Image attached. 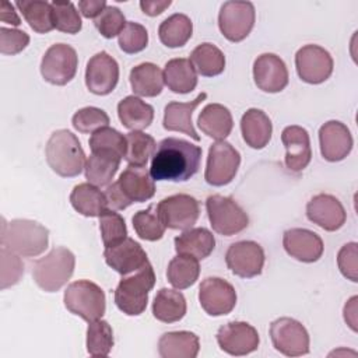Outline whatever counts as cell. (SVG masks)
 <instances>
[{"label":"cell","mask_w":358,"mask_h":358,"mask_svg":"<svg viewBox=\"0 0 358 358\" xmlns=\"http://www.w3.org/2000/svg\"><path fill=\"white\" fill-rule=\"evenodd\" d=\"M200 159L199 145L183 138L166 137L155 147L150 173L154 180L186 182L199 171Z\"/></svg>","instance_id":"6da1fadb"},{"label":"cell","mask_w":358,"mask_h":358,"mask_svg":"<svg viewBox=\"0 0 358 358\" xmlns=\"http://www.w3.org/2000/svg\"><path fill=\"white\" fill-rule=\"evenodd\" d=\"M108 207L119 211L133 203H144L155 194V182L147 166L129 165L103 192Z\"/></svg>","instance_id":"7a4b0ae2"},{"label":"cell","mask_w":358,"mask_h":358,"mask_svg":"<svg viewBox=\"0 0 358 358\" xmlns=\"http://www.w3.org/2000/svg\"><path fill=\"white\" fill-rule=\"evenodd\" d=\"M0 242L3 248L18 256L35 257L46 250L49 231L42 224L32 220L17 218L6 222L3 218Z\"/></svg>","instance_id":"3957f363"},{"label":"cell","mask_w":358,"mask_h":358,"mask_svg":"<svg viewBox=\"0 0 358 358\" xmlns=\"http://www.w3.org/2000/svg\"><path fill=\"white\" fill-rule=\"evenodd\" d=\"M45 152L52 171L63 178L80 175L87 162L77 136L67 129H60L52 133L46 143Z\"/></svg>","instance_id":"277c9868"},{"label":"cell","mask_w":358,"mask_h":358,"mask_svg":"<svg viewBox=\"0 0 358 358\" xmlns=\"http://www.w3.org/2000/svg\"><path fill=\"white\" fill-rule=\"evenodd\" d=\"M155 285V273L148 262L130 275H123L115 289V303L129 316L141 315L148 302V294Z\"/></svg>","instance_id":"5b68a950"},{"label":"cell","mask_w":358,"mask_h":358,"mask_svg":"<svg viewBox=\"0 0 358 358\" xmlns=\"http://www.w3.org/2000/svg\"><path fill=\"white\" fill-rule=\"evenodd\" d=\"M74 266L76 257L73 252L67 248L57 246L35 262L32 277L41 289L56 292L70 280L74 273Z\"/></svg>","instance_id":"8992f818"},{"label":"cell","mask_w":358,"mask_h":358,"mask_svg":"<svg viewBox=\"0 0 358 358\" xmlns=\"http://www.w3.org/2000/svg\"><path fill=\"white\" fill-rule=\"evenodd\" d=\"M64 306L73 313L91 323L103 316L106 309L105 292L102 288L88 280L71 282L64 291Z\"/></svg>","instance_id":"52a82bcc"},{"label":"cell","mask_w":358,"mask_h":358,"mask_svg":"<svg viewBox=\"0 0 358 358\" xmlns=\"http://www.w3.org/2000/svg\"><path fill=\"white\" fill-rule=\"evenodd\" d=\"M206 210L213 229L220 235L232 236L249 225L246 211L229 196H208Z\"/></svg>","instance_id":"ba28073f"},{"label":"cell","mask_w":358,"mask_h":358,"mask_svg":"<svg viewBox=\"0 0 358 358\" xmlns=\"http://www.w3.org/2000/svg\"><path fill=\"white\" fill-rule=\"evenodd\" d=\"M239 165V151L225 140L215 141L208 148L204 179L211 186H225L232 182Z\"/></svg>","instance_id":"9c48e42d"},{"label":"cell","mask_w":358,"mask_h":358,"mask_svg":"<svg viewBox=\"0 0 358 358\" xmlns=\"http://www.w3.org/2000/svg\"><path fill=\"white\" fill-rule=\"evenodd\" d=\"M78 66V56L74 48L66 43L52 45L41 62V74L45 81L53 85H66L70 83Z\"/></svg>","instance_id":"30bf717a"},{"label":"cell","mask_w":358,"mask_h":358,"mask_svg":"<svg viewBox=\"0 0 358 358\" xmlns=\"http://www.w3.org/2000/svg\"><path fill=\"white\" fill-rule=\"evenodd\" d=\"M274 348L287 357H301L309 352V334L305 326L292 317H278L270 324Z\"/></svg>","instance_id":"8fae6325"},{"label":"cell","mask_w":358,"mask_h":358,"mask_svg":"<svg viewBox=\"0 0 358 358\" xmlns=\"http://www.w3.org/2000/svg\"><path fill=\"white\" fill-rule=\"evenodd\" d=\"M157 213L166 228L186 231L196 224L200 206L193 196L179 193L162 199L157 204Z\"/></svg>","instance_id":"7c38bea8"},{"label":"cell","mask_w":358,"mask_h":358,"mask_svg":"<svg viewBox=\"0 0 358 358\" xmlns=\"http://www.w3.org/2000/svg\"><path fill=\"white\" fill-rule=\"evenodd\" d=\"M255 18V6L250 1H225L218 14V27L228 41L241 42L250 34Z\"/></svg>","instance_id":"4fadbf2b"},{"label":"cell","mask_w":358,"mask_h":358,"mask_svg":"<svg viewBox=\"0 0 358 358\" xmlns=\"http://www.w3.org/2000/svg\"><path fill=\"white\" fill-rule=\"evenodd\" d=\"M295 67L299 78L308 84H320L333 73L330 53L319 45H305L295 55Z\"/></svg>","instance_id":"5bb4252c"},{"label":"cell","mask_w":358,"mask_h":358,"mask_svg":"<svg viewBox=\"0 0 358 358\" xmlns=\"http://www.w3.org/2000/svg\"><path fill=\"white\" fill-rule=\"evenodd\" d=\"M264 259L263 248L253 241L235 242L225 253L228 268L242 278H252L262 274Z\"/></svg>","instance_id":"9a60e30c"},{"label":"cell","mask_w":358,"mask_h":358,"mask_svg":"<svg viewBox=\"0 0 358 358\" xmlns=\"http://www.w3.org/2000/svg\"><path fill=\"white\" fill-rule=\"evenodd\" d=\"M199 301L210 316L228 315L236 305V291L227 280L207 277L199 287Z\"/></svg>","instance_id":"2e32d148"},{"label":"cell","mask_w":358,"mask_h":358,"mask_svg":"<svg viewBox=\"0 0 358 358\" xmlns=\"http://www.w3.org/2000/svg\"><path fill=\"white\" fill-rule=\"evenodd\" d=\"M217 343L229 355H248L257 350L260 337L257 330L246 322H228L217 331Z\"/></svg>","instance_id":"e0dca14e"},{"label":"cell","mask_w":358,"mask_h":358,"mask_svg":"<svg viewBox=\"0 0 358 358\" xmlns=\"http://www.w3.org/2000/svg\"><path fill=\"white\" fill-rule=\"evenodd\" d=\"M119 81V64L106 52L94 55L85 67V85L95 95L110 94Z\"/></svg>","instance_id":"ac0fdd59"},{"label":"cell","mask_w":358,"mask_h":358,"mask_svg":"<svg viewBox=\"0 0 358 358\" xmlns=\"http://www.w3.org/2000/svg\"><path fill=\"white\" fill-rule=\"evenodd\" d=\"M306 217L322 229L333 232L345 224L347 213L337 197L327 193H319L308 201Z\"/></svg>","instance_id":"d6986e66"},{"label":"cell","mask_w":358,"mask_h":358,"mask_svg":"<svg viewBox=\"0 0 358 358\" xmlns=\"http://www.w3.org/2000/svg\"><path fill=\"white\" fill-rule=\"evenodd\" d=\"M103 257L106 264L122 275L131 274L148 263L145 250L129 236L113 246L105 248Z\"/></svg>","instance_id":"ffe728a7"},{"label":"cell","mask_w":358,"mask_h":358,"mask_svg":"<svg viewBox=\"0 0 358 358\" xmlns=\"http://www.w3.org/2000/svg\"><path fill=\"white\" fill-rule=\"evenodd\" d=\"M319 144L322 157L329 162H337L351 152L354 140L344 123L329 120L319 129Z\"/></svg>","instance_id":"44dd1931"},{"label":"cell","mask_w":358,"mask_h":358,"mask_svg":"<svg viewBox=\"0 0 358 358\" xmlns=\"http://www.w3.org/2000/svg\"><path fill=\"white\" fill-rule=\"evenodd\" d=\"M253 78L259 90L280 92L288 84V70L284 60L274 53H263L253 63Z\"/></svg>","instance_id":"7402d4cb"},{"label":"cell","mask_w":358,"mask_h":358,"mask_svg":"<svg viewBox=\"0 0 358 358\" xmlns=\"http://www.w3.org/2000/svg\"><path fill=\"white\" fill-rule=\"evenodd\" d=\"M282 246L285 252L303 263L317 262L323 255L322 238L306 228H291L282 235Z\"/></svg>","instance_id":"603a6c76"},{"label":"cell","mask_w":358,"mask_h":358,"mask_svg":"<svg viewBox=\"0 0 358 358\" xmlns=\"http://www.w3.org/2000/svg\"><path fill=\"white\" fill-rule=\"evenodd\" d=\"M281 141L285 147V166L291 172L303 171L312 158L310 138L306 129L301 126H287L281 133Z\"/></svg>","instance_id":"cb8c5ba5"},{"label":"cell","mask_w":358,"mask_h":358,"mask_svg":"<svg viewBox=\"0 0 358 358\" xmlns=\"http://www.w3.org/2000/svg\"><path fill=\"white\" fill-rule=\"evenodd\" d=\"M206 98H207V94L201 92L193 101H189V102H169L164 110V120H162L164 129L168 131H182L190 136L193 140L199 141L200 136L197 134L193 126L192 115L194 109Z\"/></svg>","instance_id":"d4e9b609"},{"label":"cell","mask_w":358,"mask_h":358,"mask_svg":"<svg viewBox=\"0 0 358 358\" xmlns=\"http://www.w3.org/2000/svg\"><path fill=\"white\" fill-rule=\"evenodd\" d=\"M241 131L243 141L249 147L262 150L268 144L271 138L273 124L270 117L262 109L250 108L242 115Z\"/></svg>","instance_id":"484cf974"},{"label":"cell","mask_w":358,"mask_h":358,"mask_svg":"<svg viewBox=\"0 0 358 358\" xmlns=\"http://www.w3.org/2000/svg\"><path fill=\"white\" fill-rule=\"evenodd\" d=\"M197 126L206 136L220 141L225 140L231 134L234 120L227 106L221 103H208L200 112Z\"/></svg>","instance_id":"4316f807"},{"label":"cell","mask_w":358,"mask_h":358,"mask_svg":"<svg viewBox=\"0 0 358 358\" xmlns=\"http://www.w3.org/2000/svg\"><path fill=\"white\" fill-rule=\"evenodd\" d=\"M199 350V337L186 330L164 333L158 340V354L162 358H196Z\"/></svg>","instance_id":"83f0119b"},{"label":"cell","mask_w":358,"mask_h":358,"mask_svg":"<svg viewBox=\"0 0 358 358\" xmlns=\"http://www.w3.org/2000/svg\"><path fill=\"white\" fill-rule=\"evenodd\" d=\"M178 255H189L197 260L208 257L215 248V238L207 228H189L175 238Z\"/></svg>","instance_id":"f1b7e54d"},{"label":"cell","mask_w":358,"mask_h":358,"mask_svg":"<svg viewBox=\"0 0 358 358\" xmlns=\"http://www.w3.org/2000/svg\"><path fill=\"white\" fill-rule=\"evenodd\" d=\"M122 157L110 151H94L87 158L84 171L87 180L99 187V186H109L112 179L115 178Z\"/></svg>","instance_id":"f546056e"},{"label":"cell","mask_w":358,"mask_h":358,"mask_svg":"<svg viewBox=\"0 0 358 358\" xmlns=\"http://www.w3.org/2000/svg\"><path fill=\"white\" fill-rule=\"evenodd\" d=\"M164 83L175 94H187L197 85V73L189 59H171L164 69Z\"/></svg>","instance_id":"4dcf8cb0"},{"label":"cell","mask_w":358,"mask_h":358,"mask_svg":"<svg viewBox=\"0 0 358 358\" xmlns=\"http://www.w3.org/2000/svg\"><path fill=\"white\" fill-rule=\"evenodd\" d=\"M117 116L126 129L141 131L152 123L154 108L138 96L129 95L117 103Z\"/></svg>","instance_id":"1f68e13d"},{"label":"cell","mask_w":358,"mask_h":358,"mask_svg":"<svg viewBox=\"0 0 358 358\" xmlns=\"http://www.w3.org/2000/svg\"><path fill=\"white\" fill-rule=\"evenodd\" d=\"M70 203L77 213L85 217H99L109 208L105 193L90 182L74 186L70 194Z\"/></svg>","instance_id":"d6a6232c"},{"label":"cell","mask_w":358,"mask_h":358,"mask_svg":"<svg viewBox=\"0 0 358 358\" xmlns=\"http://www.w3.org/2000/svg\"><path fill=\"white\" fill-rule=\"evenodd\" d=\"M129 80L133 92L140 96H157L164 88V73L157 64L150 62L133 67Z\"/></svg>","instance_id":"836d02e7"},{"label":"cell","mask_w":358,"mask_h":358,"mask_svg":"<svg viewBox=\"0 0 358 358\" xmlns=\"http://www.w3.org/2000/svg\"><path fill=\"white\" fill-rule=\"evenodd\" d=\"M152 315L164 323H173L183 319L186 315V299L182 292L161 288L152 302Z\"/></svg>","instance_id":"e575fe53"},{"label":"cell","mask_w":358,"mask_h":358,"mask_svg":"<svg viewBox=\"0 0 358 358\" xmlns=\"http://www.w3.org/2000/svg\"><path fill=\"white\" fill-rule=\"evenodd\" d=\"M190 63L193 64L196 73L203 77H214L224 71L225 56L215 45L204 42L197 45L190 53Z\"/></svg>","instance_id":"d590c367"},{"label":"cell","mask_w":358,"mask_h":358,"mask_svg":"<svg viewBox=\"0 0 358 358\" xmlns=\"http://www.w3.org/2000/svg\"><path fill=\"white\" fill-rule=\"evenodd\" d=\"M193 24L186 14H172L158 28L159 41L168 48H180L192 38Z\"/></svg>","instance_id":"8d00e7d4"},{"label":"cell","mask_w":358,"mask_h":358,"mask_svg":"<svg viewBox=\"0 0 358 358\" xmlns=\"http://www.w3.org/2000/svg\"><path fill=\"white\" fill-rule=\"evenodd\" d=\"M200 274L199 260L189 255L175 256L166 268V278L176 289H186L192 287Z\"/></svg>","instance_id":"74e56055"},{"label":"cell","mask_w":358,"mask_h":358,"mask_svg":"<svg viewBox=\"0 0 358 358\" xmlns=\"http://www.w3.org/2000/svg\"><path fill=\"white\" fill-rule=\"evenodd\" d=\"M15 6L35 32L46 34L55 28L52 17V3L43 0H22L17 1Z\"/></svg>","instance_id":"f35d334b"},{"label":"cell","mask_w":358,"mask_h":358,"mask_svg":"<svg viewBox=\"0 0 358 358\" xmlns=\"http://www.w3.org/2000/svg\"><path fill=\"white\" fill-rule=\"evenodd\" d=\"M155 140L143 131L131 130L126 134V152L123 159L133 166H147L150 157L155 151Z\"/></svg>","instance_id":"ab89813d"},{"label":"cell","mask_w":358,"mask_h":358,"mask_svg":"<svg viewBox=\"0 0 358 358\" xmlns=\"http://www.w3.org/2000/svg\"><path fill=\"white\" fill-rule=\"evenodd\" d=\"M133 228L136 231V234L138 235V238L144 239V241H159L164 234L166 227L164 225V222L161 221L158 213H157V206L151 204L148 208L145 210H140L137 211L133 218Z\"/></svg>","instance_id":"60d3db41"},{"label":"cell","mask_w":358,"mask_h":358,"mask_svg":"<svg viewBox=\"0 0 358 358\" xmlns=\"http://www.w3.org/2000/svg\"><path fill=\"white\" fill-rule=\"evenodd\" d=\"M113 330L106 320L98 319L88 324L87 351L92 357H106L113 347Z\"/></svg>","instance_id":"b9f144b4"},{"label":"cell","mask_w":358,"mask_h":358,"mask_svg":"<svg viewBox=\"0 0 358 358\" xmlns=\"http://www.w3.org/2000/svg\"><path fill=\"white\" fill-rule=\"evenodd\" d=\"M88 144L91 148V152L110 151L117 154L122 158L124 157V152H126V136H123L120 131L109 126L102 127L95 133H92Z\"/></svg>","instance_id":"7bdbcfd3"},{"label":"cell","mask_w":358,"mask_h":358,"mask_svg":"<svg viewBox=\"0 0 358 358\" xmlns=\"http://www.w3.org/2000/svg\"><path fill=\"white\" fill-rule=\"evenodd\" d=\"M99 231L105 248L113 246L127 238L126 222L115 210H106L99 215Z\"/></svg>","instance_id":"ee69618b"},{"label":"cell","mask_w":358,"mask_h":358,"mask_svg":"<svg viewBox=\"0 0 358 358\" xmlns=\"http://www.w3.org/2000/svg\"><path fill=\"white\" fill-rule=\"evenodd\" d=\"M52 17L57 31L66 34H77L81 31V17L71 1H52Z\"/></svg>","instance_id":"f6af8a7d"},{"label":"cell","mask_w":358,"mask_h":358,"mask_svg":"<svg viewBox=\"0 0 358 358\" xmlns=\"http://www.w3.org/2000/svg\"><path fill=\"white\" fill-rule=\"evenodd\" d=\"M73 127L84 134L95 133L96 130L109 124V116L105 110L95 106H85L78 109L71 117Z\"/></svg>","instance_id":"bcb514c9"},{"label":"cell","mask_w":358,"mask_h":358,"mask_svg":"<svg viewBox=\"0 0 358 358\" xmlns=\"http://www.w3.org/2000/svg\"><path fill=\"white\" fill-rule=\"evenodd\" d=\"M119 48L129 55L144 50L148 45V32L138 22L129 21L119 34Z\"/></svg>","instance_id":"7dc6e473"},{"label":"cell","mask_w":358,"mask_h":358,"mask_svg":"<svg viewBox=\"0 0 358 358\" xmlns=\"http://www.w3.org/2000/svg\"><path fill=\"white\" fill-rule=\"evenodd\" d=\"M94 24L103 38L112 39L115 36H119L126 25V20L123 13L117 7L106 6L105 10L94 20Z\"/></svg>","instance_id":"c3c4849f"},{"label":"cell","mask_w":358,"mask_h":358,"mask_svg":"<svg viewBox=\"0 0 358 358\" xmlns=\"http://www.w3.org/2000/svg\"><path fill=\"white\" fill-rule=\"evenodd\" d=\"M0 260H1V289H6L11 285H15L22 274L24 264L18 255L1 246L0 249Z\"/></svg>","instance_id":"681fc988"},{"label":"cell","mask_w":358,"mask_h":358,"mask_svg":"<svg viewBox=\"0 0 358 358\" xmlns=\"http://www.w3.org/2000/svg\"><path fill=\"white\" fill-rule=\"evenodd\" d=\"M29 43V35L20 29L0 28V52L3 55H17Z\"/></svg>","instance_id":"f907efd6"},{"label":"cell","mask_w":358,"mask_h":358,"mask_svg":"<svg viewBox=\"0 0 358 358\" xmlns=\"http://www.w3.org/2000/svg\"><path fill=\"white\" fill-rule=\"evenodd\" d=\"M357 243L355 242H350L345 243L338 255H337V264L338 268L341 271V274L351 280L352 282L358 281V253H357Z\"/></svg>","instance_id":"816d5d0a"},{"label":"cell","mask_w":358,"mask_h":358,"mask_svg":"<svg viewBox=\"0 0 358 358\" xmlns=\"http://www.w3.org/2000/svg\"><path fill=\"white\" fill-rule=\"evenodd\" d=\"M106 7L105 0H81L78 1V10L85 18H96Z\"/></svg>","instance_id":"f5cc1de1"},{"label":"cell","mask_w":358,"mask_h":358,"mask_svg":"<svg viewBox=\"0 0 358 358\" xmlns=\"http://www.w3.org/2000/svg\"><path fill=\"white\" fill-rule=\"evenodd\" d=\"M171 3H172L171 0H145V1H140V7L144 14L150 17H155L164 13L165 8L171 6Z\"/></svg>","instance_id":"db71d44e"},{"label":"cell","mask_w":358,"mask_h":358,"mask_svg":"<svg viewBox=\"0 0 358 358\" xmlns=\"http://www.w3.org/2000/svg\"><path fill=\"white\" fill-rule=\"evenodd\" d=\"M0 20L1 22L6 24H11V25H20L21 20L18 17V14L14 10V6L8 1H3L1 3V8H0Z\"/></svg>","instance_id":"11a10c76"},{"label":"cell","mask_w":358,"mask_h":358,"mask_svg":"<svg viewBox=\"0 0 358 358\" xmlns=\"http://www.w3.org/2000/svg\"><path fill=\"white\" fill-rule=\"evenodd\" d=\"M357 296H352L344 306V319L347 322V324L357 331Z\"/></svg>","instance_id":"9f6ffc18"}]
</instances>
